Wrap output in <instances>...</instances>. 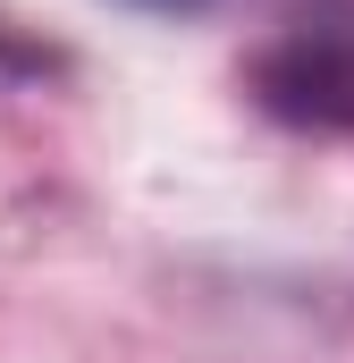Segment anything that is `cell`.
Returning a JSON list of instances; mask_svg holds the SVG:
<instances>
[{
	"label": "cell",
	"instance_id": "6da1fadb",
	"mask_svg": "<svg viewBox=\"0 0 354 363\" xmlns=\"http://www.w3.org/2000/svg\"><path fill=\"white\" fill-rule=\"evenodd\" d=\"M262 101L278 118H304V127H354V43L338 34H304L287 51L262 60Z\"/></svg>",
	"mask_w": 354,
	"mask_h": 363
},
{
	"label": "cell",
	"instance_id": "7a4b0ae2",
	"mask_svg": "<svg viewBox=\"0 0 354 363\" xmlns=\"http://www.w3.org/2000/svg\"><path fill=\"white\" fill-rule=\"evenodd\" d=\"M127 9H152V17H194V9H219V0H127Z\"/></svg>",
	"mask_w": 354,
	"mask_h": 363
}]
</instances>
